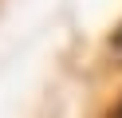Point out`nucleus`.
Returning <instances> with one entry per match:
<instances>
[{
  "label": "nucleus",
  "instance_id": "1",
  "mask_svg": "<svg viewBox=\"0 0 122 118\" xmlns=\"http://www.w3.org/2000/svg\"><path fill=\"white\" fill-rule=\"evenodd\" d=\"M110 47H114V51H118V55H122V24H118V28H114V31H110Z\"/></svg>",
  "mask_w": 122,
  "mask_h": 118
},
{
  "label": "nucleus",
  "instance_id": "2",
  "mask_svg": "<svg viewBox=\"0 0 122 118\" xmlns=\"http://www.w3.org/2000/svg\"><path fill=\"white\" fill-rule=\"evenodd\" d=\"M118 118H122V106H118Z\"/></svg>",
  "mask_w": 122,
  "mask_h": 118
}]
</instances>
